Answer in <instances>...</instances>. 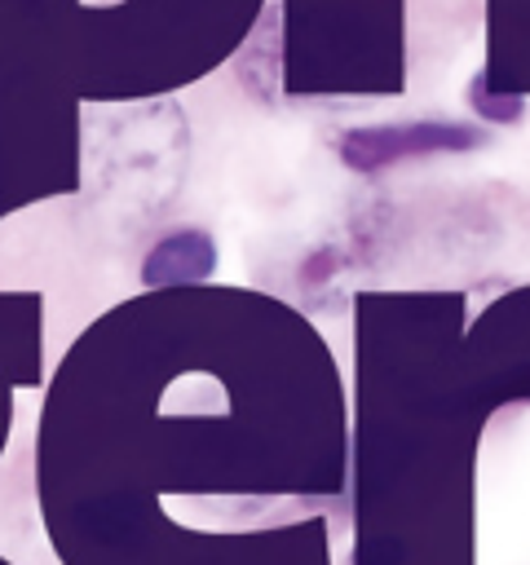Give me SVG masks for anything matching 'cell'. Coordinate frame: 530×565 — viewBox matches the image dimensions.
<instances>
[{"instance_id": "1", "label": "cell", "mask_w": 530, "mask_h": 565, "mask_svg": "<svg viewBox=\"0 0 530 565\" xmlns=\"http://www.w3.org/2000/svg\"><path fill=\"white\" fill-rule=\"evenodd\" d=\"M486 132L477 124H442V119H406V124H358L340 132L336 150L353 172H380L402 159L446 154V150H477Z\"/></svg>"}, {"instance_id": "2", "label": "cell", "mask_w": 530, "mask_h": 565, "mask_svg": "<svg viewBox=\"0 0 530 565\" xmlns=\"http://www.w3.org/2000/svg\"><path fill=\"white\" fill-rule=\"evenodd\" d=\"M216 265V243L208 230H172L163 234L146 260H141V282L168 287V282H199Z\"/></svg>"}, {"instance_id": "3", "label": "cell", "mask_w": 530, "mask_h": 565, "mask_svg": "<svg viewBox=\"0 0 530 565\" xmlns=\"http://www.w3.org/2000/svg\"><path fill=\"white\" fill-rule=\"evenodd\" d=\"M473 106H477V115H481L486 124H512V119L526 110L521 97H495V93H486V88H481V75L473 79Z\"/></svg>"}]
</instances>
